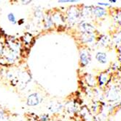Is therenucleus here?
<instances>
[{
  "label": "nucleus",
  "mask_w": 121,
  "mask_h": 121,
  "mask_svg": "<svg viewBox=\"0 0 121 121\" xmlns=\"http://www.w3.org/2000/svg\"><path fill=\"white\" fill-rule=\"evenodd\" d=\"M39 103V97L37 94H33L30 95L28 98L27 100V104L28 105L30 106H35Z\"/></svg>",
  "instance_id": "1"
},
{
  "label": "nucleus",
  "mask_w": 121,
  "mask_h": 121,
  "mask_svg": "<svg viewBox=\"0 0 121 121\" xmlns=\"http://www.w3.org/2000/svg\"><path fill=\"white\" fill-rule=\"evenodd\" d=\"M96 57V60L98 62L102 63V64H105L107 62L106 54L105 53H104V52H98V53H97Z\"/></svg>",
  "instance_id": "2"
},
{
  "label": "nucleus",
  "mask_w": 121,
  "mask_h": 121,
  "mask_svg": "<svg viewBox=\"0 0 121 121\" xmlns=\"http://www.w3.org/2000/svg\"><path fill=\"white\" fill-rule=\"evenodd\" d=\"M94 13L97 17H102L106 14V11L102 7H96L94 10Z\"/></svg>",
  "instance_id": "3"
},
{
  "label": "nucleus",
  "mask_w": 121,
  "mask_h": 121,
  "mask_svg": "<svg viewBox=\"0 0 121 121\" xmlns=\"http://www.w3.org/2000/svg\"><path fill=\"white\" fill-rule=\"evenodd\" d=\"M80 60L82 62V65H86L87 63H88V59H87V55L85 53H81L80 54Z\"/></svg>",
  "instance_id": "4"
},
{
  "label": "nucleus",
  "mask_w": 121,
  "mask_h": 121,
  "mask_svg": "<svg viewBox=\"0 0 121 121\" xmlns=\"http://www.w3.org/2000/svg\"><path fill=\"white\" fill-rule=\"evenodd\" d=\"M7 18H8V20L11 22V23H16L15 17V15H14L13 13H10V14L7 15Z\"/></svg>",
  "instance_id": "5"
},
{
  "label": "nucleus",
  "mask_w": 121,
  "mask_h": 121,
  "mask_svg": "<svg viewBox=\"0 0 121 121\" xmlns=\"http://www.w3.org/2000/svg\"><path fill=\"white\" fill-rule=\"evenodd\" d=\"M77 1L76 0H60V1H58V2H76Z\"/></svg>",
  "instance_id": "6"
},
{
  "label": "nucleus",
  "mask_w": 121,
  "mask_h": 121,
  "mask_svg": "<svg viewBox=\"0 0 121 121\" xmlns=\"http://www.w3.org/2000/svg\"><path fill=\"white\" fill-rule=\"evenodd\" d=\"M98 4L102 5V6H108L109 5V4H107V3H102V2H98Z\"/></svg>",
  "instance_id": "7"
},
{
  "label": "nucleus",
  "mask_w": 121,
  "mask_h": 121,
  "mask_svg": "<svg viewBox=\"0 0 121 121\" xmlns=\"http://www.w3.org/2000/svg\"><path fill=\"white\" fill-rule=\"evenodd\" d=\"M109 2H112V3H115L117 1H116V0H110Z\"/></svg>",
  "instance_id": "8"
}]
</instances>
